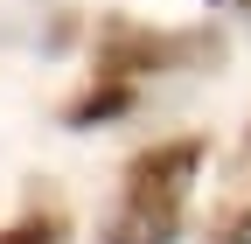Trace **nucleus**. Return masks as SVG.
<instances>
[{
  "label": "nucleus",
  "instance_id": "1",
  "mask_svg": "<svg viewBox=\"0 0 251 244\" xmlns=\"http://www.w3.org/2000/svg\"><path fill=\"white\" fill-rule=\"evenodd\" d=\"M224 56V42L209 28H140V21H105L98 28V56H91V77H119V84H140V77H168V70H202Z\"/></svg>",
  "mask_w": 251,
  "mask_h": 244
},
{
  "label": "nucleus",
  "instance_id": "2",
  "mask_svg": "<svg viewBox=\"0 0 251 244\" xmlns=\"http://www.w3.org/2000/svg\"><path fill=\"white\" fill-rule=\"evenodd\" d=\"M181 189H140V181H126V195L105 223V244H175L181 237Z\"/></svg>",
  "mask_w": 251,
  "mask_h": 244
},
{
  "label": "nucleus",
  "instance_id": "3",
  "mask_svg": "<svg viewBox=\"0 0 251 244\" xmlns=\"http://www.w3.org/2000/svg\"><path fill=\"white\" fill-rule=\"evenodd\" d=\"M202 154H209L202 140H161V146H147V154H133L126 181H140V189H181V195H188V181H196Z\"/></svg>",
  "mask_w": 251,
  "mask_h": 244
},
{
  "label": "nucleus",
  "instance_id": "4",
  "mask_svg": "<svg viewBox=\"0 0 251 244\" xmlns=\"http://www.w3.org/2000/svg\"><path fill=\"white\" fill-rule=\"evenodd\" d=\"M140 105V84H119V77H91L70 105H63V126L70 133H91V126H112Z\"/></svg>",
  "mask_w": 251,
  "mask_h": 244
},
{
  "label": "nucleus",
  "instance_id": "5",
  "mask_svg": "<svg viewBox=\"0 0 251 244\" xmlns=\"http://www.w3.org/2000/svg\"><path fill=\"white\" fill-rule=\"evenodd\" d=\"M202 244H251V202L224 209V217L209 223V237H202Z\"/></svg>",
  "mask_w": 251,
  "mask_h": 244
},
{
  "label": "nucleus",
  "instance_id": "6",
  "mask_svg": "<svg viewBox=\"0 0 251 244\" xmlns=\"http://www.w3.org/2000/svg\"><path fill=\"white\" fill-rule=\"evenodd\" d=\"M0 244H56V217H28L14 230H0Z\"/></svg>",
  "mask_w": 251,
  "mask_h": 244
}]
</instances>
